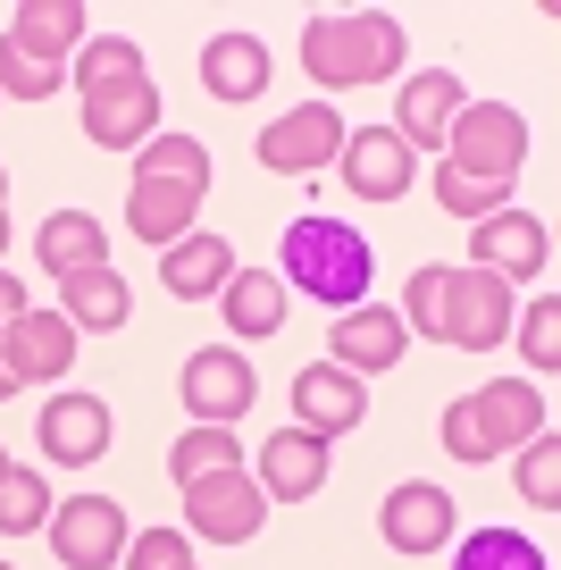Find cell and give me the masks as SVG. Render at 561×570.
I'll return each mask as SVG.
<instances>
[{
	"mask_svg": "<svg viewBox=\"0 0 561 570\" xmlns=\"http://www.w3.org/2000/svg\"><path fill=\"white\" fill-rule=\"evenodd\" d=\"M368 277H377V252H368L361 227H344V218H294L285 227V285H302L311 303H327L335 320L344 311H361Z\"/></svg>",
	"mask_w": 561,
	"mask_h": 570,
	"instance_id": "1",
	"label": "cell"
},
{
	"mask_svg": "<svg viewBox=\"0 0 561 570\" xmlns=\"http://www.w3.org/2000/svg\"><path fill=\"white\" fill-rule=\"evenodd\" d=\"M403 26L386 9H361V18H311L302 26V68L318 92H352V85H386L403 68Z\"/></svg>",
	"mask_w": 561,
	"mask_h": 570,
	"instance_id": "2",
	"label": "cell"
},
{
	"mask_svg": "<svg viewBox=\"0 0 561 570\" xmlns=\"http://www.w3.org/2000/svg\"><path fill=\"white\" fill-rule=\"evenodd\" d=\"M528 160V118L503 101H461L453 135H444V168H461V177H520Z\"/></svg>",
	"mask_w": 561,
	"mask_h": 570,
	"instance_id": "3",
	"label": "cell"
},
{
	"mask_svg": "<svg viewBox=\"0 0 561 570\" xmlns=\"http://www.w3.org/2000/svg\"><path fill=\"white\" fill-rule=\"evenodd\" d=\"M511 336V285L494 268H444V320L436 344H461V353H494Z\"/></svg>",
	"mask_w": 561,
	"mask_h": 570,
	"instance_id": "4",
	"label": "cell"
},
{
	"mask_svg": "<svg viewBox=\"0 0 561 570\" xmlns=\"http://www.w3.org/2000/svg\"><path fill=\"white\" fill-rule=\"evenodd\" d=\"M51 553H59V570H109L126 553V503L118 495H76V503H59L51 512Z\"/></svg>",
	"mask_w": 561,
	"mask_h": 570,
	"instance_id": "5",
	"label": "cell"
},
{
	"mask_svg": "<svg viewBox=\"0 0 561 570\" xmlns=\"http://www.w3.org/2000/svg\"><path fill=\"white\" fill-rule=\"evenodd\" d=\"M335 151H344L335 101H302V109H285V118H268V135H260V168H285V177L335 168Z\"/></svg>",
	"mask_w": 561,
	"mask_h": 570,
	"instance_id": "6",
	"label": "cell"
},
{
	"mask_svg": "<svg viewBox=\"0 0 561 570\" xmlns=\"http://www.w3.org/2000/svg\"><path fill=\"white\" fill-rule=\"evenodd\" d=\"M185 520H194L210 546H252L260 520H268V495H260V479H244V470H218V479L185 487Z\"/></svg>",
	"mask_w": 561,
	"mask_h": 570,
	"instance_id": "7",
	"label": "cell"
},
{
	"mask_svg": "<svg viewBox=\"0 0 561 570\" xmlns=\"http://www.w3.org/2000/svg\"><path fill=\"white\" fill-rule=\"evenodd\" d=\"M470 268H494V277H544L553 268V235H544V218L537 210H494V218H478V235H470Z\"/></svg>",
	"mask_w": 561,
	"mask_h": 570,
	"instance_id": "8",
	"label": "cell"
},
{
	"mask_svg": "<svg viewBox=\"0 0 561 570\" xmlns=\"http://www.w3.org/2000/svg\"><path fill=\"white\" fill-rule=\"evenodd\" d=\"M252 394H260V377L244 370V353H194L185 361V411H194V428H235L252 411Z\"/></svg>",
	"mask_w": 561,
	"mask_h": 570,
	"instance_id": "9",
	"label": "cell"
},
{
	"mask_svg": "<svg viewBox=\"0 0 561 570\" xmlns=\"http://www.w3.org/2000/svg\"><path fill=\"white\" fill-rule=\"evenodd\" d=\"M85 135L101 151H135V142L159 135V85L151 76H126V85H101L85 92Z\"/></svg>",
	"mask_w": 561,
	"mask_h": 570,
	"instance_id": "10",
	"label": "cell"
},
{
	"mask_svg": "<svg viewBox=\"0 0 561 570\" xmlns=\"http://www.w3.org/2000/svg\"><path fill=\"white\" fill-rule=\"evenodd\" d=\"M411 142L394 135V126H361V135H344V185L361 202H403L411 194Z\"/></svg>",
	"mask_w": 561,
	"mask_h": 570,
	"instance_id": "11",
	"label": "cell"
},
{
	"mask_svg": "<svg viewBox=\"0 0 561 570\" xmlns=\"http://www.w3.org/2000/svg\"><path fill=\"white\" fill-rule=\"evenodd\" d=\"M335 370H352V377H368V370H403V344H411V327H403V311H386V303H361V311H344L335 320Z\"/></svg>",
	"mask_w": 561,
	"mask_h": 570,
	"instance_id": "12",
	"label": "cell"
},
{
	"mask_svg": "<svg viewBox=\"0 0 561 570\" xmlns=\"http://www.w3.org/2000/svg\"><path fill=\"white\" fill-rule=\"evenodd\" d=\"M461 101H470V92H461V76H444V68H420L403 85V118H394V135L411 142V160H420V151H444Z\"/></svg>",
	"mask_w": 561,
	"mask_h": 570,
	"instance_id": "13",
	"label": "cell"
},
{
	"mask_svg": "<svg viewBox=\"0 0 561 570\" xmlns=\"http://www.w3.org/2000/svg\"><path fill=\"white\" fill-rule=\"evenodd\" d=\"M377 529H386V546H403V553H436V546H453V495L427 487V479H411V487L386 495Z\"/></svg>",
	"mask_w": 561,
	"mask_h": 570,
	"instance_id": "14",
	"label": "cell"
},
{
	"mask_svg": "<svg viewBox=\"0 0 561 570\" xmlns=\"http://www.w3.org/2000/svg\"><path fill=\"white\" fill-rule=\"evenodd\" d=\"M294 411H302V428H311V436H352V428H361V411H368V386H361L352 370H335V361H318V370L294 377Z\"/></svg>",
	"mask_w": 561,
	"mask_h": 570,
	"instance_id": "15",
	"label": "cell"
},
{
	"mask_svg": "<svg viewBox=\"0 0 561 570\" xmlns=\"http://www.w3.org/2000/svg\"><path fill=\"white\" fill-rule=\"evenodd\" d=\"M318 479H327V436H311V428L260 436V495H268V503H302V495H318Z\"/></svg>",
	"mask_w": 561,
	"mask_h": 570,
	"instance_id": "16",
	"label": "cell"
},
{
	"mask_svg": "<svg viewBox=\"0 0 561 570\" xmlns=\"http://www.w3.org/2000/svg\"><path fill=\"white\" fill-rule=\"evenodd\" d=\"M9 51H26L35 68H68L85 51V9L76 0H26L9 18Z\"/></svg>",
	"mask_w": 561,
	"mask_h": 570,
	"instance_id": "17",
	"label": "cell"
},
{
	"mask_svg": "<svg viewBox=\"0 0 561 570\" xmlns=\"http://www.w3.org/2000/svg\"><path fill=\"white\" fill-rule=\"evenodd\" d=\"M35 436H42V453L68 462V470L76 462H101V453H109V403H101V394H59V403L42 411Z\"/></svg>",
	"mask_w": 561,
	"mask_h": 570,
	"instance_id": "18",
	"label": "cell"
},
{
	"mask_svg": "<svg viewBox=\"0 0 561 570\" xmlns=\"http://www.w3.org/2000/svg\"><path fill=\"white\" fill-rule=\"evenodd\" d=\"M0 361L18 370V386H26V377L76 370V327H68V311H26V320L0 336Z\"/></svg>",
	"mask_w": 561,
	"mask_h": 570,
	"instance_id": "19",
	"label": "cell"
},
{
	"mask_svg": "<svg viewBox=\"0 0 561 570\" xmlns=\"http://www.w3.org/2000/svg\"><path fill=\"white\" fill-rule=\"evenodd\" d=\"M194 218H201V185H168V177L126 185V227L142 244H176V235H194Z\"/></svg>",
	"mask_w": 561,
	"mask_h": 570,
	"instance_id": "20",
	"label": "cell"
},
{
	"mask_svg": "<svg viewBox=\"0 0 561 570\" xmlns=\"http://www.w3.org/2000/svg\"><path fill=\"white\" fill-rule=\"evenodd\" d=\"M470 411H478V428H486V445H494V453H511V445H528V436H544V394L528 386V377H494V386H478Z\"/></svg>",
	"mask_w": 561,
	"mask_h": 570,
	"instance_id": "21",
	"label": "cell"
},
{
	"mask_svg": "<svg viewBox=\"0 0 561 570\" xmlns=\"http://www.w3.org/2000/svg\"><path fill=\"white\" fill-rule=\"evenodd\" d=\"M227 277H235L227 235H176V244L159 252V285H168V294H185V303H201V294H227Z\"/></svg>",
	"mask_w": 561,
	"mask_h": 570,
	"instance_id": "22",
	"label": "cell"
},
{
	"mask_svg": "<svg viewBox=\"0 0 561 570\" xmlns=\"http://www.w3.org/2000/svg\"><path fill=\"white\" fill-rule=\"evenodd\" d=\"M201 85L218 101H260L268 92V42L260 35H210L201 42Z\"/></svg>",
	"mask_w": 561,
	"mask_h": 570,
	"instance_id": "23",
	"label": "cell"
},
{
	"mask_svg": "<svg viewBox=\"0 0 561 570\" xmlns=\"http://www.w3.org/2000/svg\"><path fill=\"white\" fill-rule=\"evenodd\" d=\"M227 327H235V336H277V327H285V277H268V268H235V277H227Z\"/></svg>",
	"mask_w": 561,
	"mask_h": 570,
	"instance_id": "24",
	"label": "cell"
},
{
	"mask_svg": "<svg viewBox=\"0 0 561 570\" xmlns=\"http://www.w3.org/2000/svg\"><path fill=\"white\" fill-rule=\"evenodd\" d=\"M42 268H51V277H76V268H109V235L92 227L85 210H51V227H42Z\"/></svg>",
	"mask_w": 561,
	"mask_h": 570,
	"instance_id": "25",
	"label": "cell"
},
{
	"mask_svg": "<svg viewBox=\"0 0 561 570\" xmlns=\"http://www.w3.org/2000/svg\"><path fill=\"white\" fill-rule=\"evenodd\" d=\"M59 294H68V327H126V294L109 268H76V277H59Z\"/></svg>",
	"mask_w": 561,
	"mask_h": 570,
	"instance_id": "26",
	"label": "cell"
},
{
	"mask_svg": "<svg viewBox=\"0 0 561 570\" xmlns=\"http://www.w3.org/2000/svg\"><path fill=\"white\" fill-rule=\"evenodd\" d=\"M218 470H244V445H235L227 428H194V436H176V453H168V479L176 487H201V479H218Z\"/></svg>",
	"mask_w": 561,
	"mask_h": 570,
	"instance_id": "27",
	"label": "cell"
},
{
	"mask_svg": "<svg viewBox=\"0 0 561 570\" xmlns=\"http://www.w3.org/2000/svg\"><path fill=\"white\" fill-rule=\"evenodd\" d=\"M135 177H168V185H201V194H210V151H201L194 135H151Z\"/></svg>",
	"mask_w": 561,
	"mask_h": 570,
	"instance_id": "28",
	"label": "cell"
},
{
	"mask_svg": "<svg viewBox=\"0 0 561 570\" xmlns=\"http://www.w3.org/2000/svg\"><path fill=\"white\" fill-rule=\"evenodd\" d=\"M453 570H553L520 529H470V546L453 553Z\"/></svg>",
	"mask_w": 561,
	"mask_h": 570,
	"instance_id": "29",
	"label": "cell"
},
{
	"mask_svg": "<svg viewBox=\"0 0 561 570\" xmlns=\"http://www.w3.org/2000/svg\"><path fill=\"white\" fill-rule=\"evenodd\" d=\"M35 529H51V487L9 462V479H0V537H35Z\"/></svg>",
	"mask_w": 561,
	"mask_h": 570,
	"instance_id": "30",
	"label": "cell"
},
{
	"mask_svg": "<svg viewBox=\"0 0 561 570\" xmlns=\"http://www.w3.org/2000/svg\"><path fill=\"white\" fill-rule=\"evenodd\" d=\"M126 76H142V59H135V42H126V35H92L85 51H76V92L126 85Z\"/></svg>",
	"mask_w": 561,
	"mask_h": 570,
	"instance_id": "31",
	"label": "cell"
},
{
	"mask_svg": "<svg viewBox=\"0 0 561 570\" xmlns=\"http://www.w3.org/2000/svg\"><path fill=\"white\" fill-rule=\"evenodd\" d=\"M436 202L453 218H494V210H511V185L503 177H461V168H436Z\"/></svg>",
	"mask_w": 561,
	"mask_h": 570,
	"instance_id": "32",
	"label": "cell"
},
{
	"mask_svg": "<svg viewBox=\"0 0 561 570\" xmlns=\"http://www.w3.org/2000/svg\"><path fill=\"white\" fill-rule=\"evenodd\" d=\"M520 495L553 512L561 503V436H528L520 445Z\"/></svg>",
	"mask_w": 561,
	"mask_h": 570,
	"instance_id": "33",
	"label": "cell"
},
{
	"mask_svg": "<svg viewBox=\"0 0 561 570\" xmlns=\"http://www.w3.org/2000/svg\"><path fill=\"white\" fill-rule=\"evenodd\" d=\"M59 85H68V68H35V59L9 51V35H0V92H18V101H51Z\"/></svg>",
	"mask_w": 561,
	"mask_h": 570,
	"instance_id": "34",
	"label": "cell"
},
{
	"mask_svg": "<svg viewBox=\"0 0 561 570\" xmlns=\"http://www.w3.org/2000/svg\"><path fill=\"white\" fill-rule=\"evenodd\" d=\"M436 320H444V268H420L403 285V327L411 336H436Z\"/></svg>",
	"mask_w": 561,
	"mask_h": 570,
	"instance_id": "35",
	"label": "cell"
},
{
	"mask_svg": "<svg viewBox=\"0 0 561 570\" xmlns=\"http://www.w3.org/2000/svg\"><path fill=\"white\" fill-rule=\"evenodd\" d=\"M126 570H194V546H185V529H142Z\"/></svg>",
	"mask_w": 561,
	"mask_h": 570,
	"instance_id": "36",
	"label": "cell"
},
{
	"mask_svg": "<svg viewBox=\"0 0 561 570\" xmlns=\"http://www.w3.org/2000/svg\"><path fill=\"white\" fill-rule=\"evenodd\" d=\"M520 353H528V370H561V303H537V311H528Z\"/></svg>",
	"mask_w": 561,
	"mask_h": 570,
	"instance_id": "37",
	"label": "cell"
},
{
	"mask_svg": "<svg viewBox=\"0 0 561 570\" xmlns=\"http://www.w3.org/2000/svg\"><path fill=\"white\" fill-rule=\"evenodd\" d=\"M444 453H453V462H494V445H486V428H478L470 394H461V403L444 411Z\"/></svg>",
	"mask_w": 561,
	"mask_h": 570,
	"instance_id": "38",
	"label": "cell"
},
{
	"mask_svg": "<svg viewBox=\"0 0 561 570\" xmlns=\"http://www.w3.org/2000/svg\"><path fill=\"white\" fill-rule=\"evenodd\" d=\"M26 320V294H18V277H9V268H0V336H9V327Z\"/></svg>",
	"mask_w": 561,
	"mask_h": 570,
	"instance_id": "39",
	"label": "cell"
},
{
	"mask_svg": "<svg viewBox=\"0 0 561 570\" xmlns=\"http://www.w3.org/2000/svg\"><path fill=\"white\" fill-rule=\"evenodd\" d=\"M9 394H18V370H9V361H0V403H9Z\"/></svg>",
	"mask_w": 561,
	"mask_h": 570,
	"instance_id": "40",
	"label": "cell"
},
{
	"mask_svg": "<svg viewBox=\"0 0 561 570\" xmlns=\"http://www.w3.org/2000/svg\"><path fill=\"white\" fill-rule=\"evenodd\" d=\"M0 244H9V202H0Z\"/></svg>",
	"mask_w": 561,
	"mask_h": 570,
	"instance_id": "41",
	"label": "cell"
},
{
	"mask_svg": "<svg viewBox=\"0 0 561 570\" xmlns=\"http://www.w3.org/2000/svg\"><path fill=\"white\" fill-rule=\"evenodd\" d=\"M0 202H9V168H0Z\"/></svg>",
	"mask_w": 561,
	"mask_h": 570,
	"instance_id": "42",
	"label": "cell"
},
{
	"mask_svg": "<svg viewBox=\"0 0 561 570\" xmlns=\"http://www.w3.org/2000/svg\"><path fill=\"white\" fill-rule=\"evenodd\" d=\"M0 479H9V453H0Z\"/></svg>",
	"mask_w": 561,
	"mask_h": 570,
	"instance_id": "43",
	"label": "cell"
},
{
	"mask_svg": "<svg viewBox=\"0 0 561 570\" xmlns=\"http://www.w3.org/2000/svg\"><path fill=\"white\" fill-rule=\"evenodd\" d=\"M0 570H9V562H0Z\"/></svg>",
	"mask_w": 561,
	"mask_h": 570,
	"instance_id": "44",
	"label": "cell"
}]
</instances>
